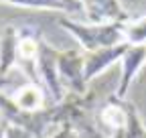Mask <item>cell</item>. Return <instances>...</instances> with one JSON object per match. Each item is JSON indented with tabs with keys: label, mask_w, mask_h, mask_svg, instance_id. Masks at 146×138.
<instances>
[{
	"label": "cell",
	"mask_w": 146,
	"mask_h": 138,
	"mask_svg": "<svg viewBox=\"0 0 146 138\" xmlns=\"http://www.w3.org/2000/svg\"><path fill=\"white\" fill-rule=\"evenodd\" d=\"M57 25L65 29L73 39H77L83 53H94L100 49L118 47L128 43L126 41V25L114 23V25H83L77 21H71L67 16H57Z\"/></svg>",
	"instance_id": "1"
},
{
	"label": "cell",
	"mask_w": 146,
	"mask_h": 138,
	"mask_svg": "<svg viewBox=\"0 0 146 138\" xmlns=\"http://www.w3.org/2000/svg\"><path fill=\"white\" fill-rule=\"evenodd\" d=\"M59 55L61 51L55 49L51 43L43 41L39 59H36V73H39V83L45 90L47 98H51V104H59L65 100L67 92L59 77Z\"/></svg>",
	"instance_id": "2"
},
{
	"label": "cell",
	"mask_w": 146,
	"mask_h": 138,
	"mask_svg": "<svg viewBox=\"0 0 146 138\" xmlns=\"http://www.w3.org/2000/svg\"><path fill=\"white\" fill-rule=\"evenodd\" d=\"M43 31L36 25H21L18 27V41H16V69H21L25 77L33 83H39L36 73V59L43 43ZM41 85V83H39Z\"/></svg>",
	"instance_id": "3"
},
{
	"label": "cell",
	"mask_w": 146,
	"mask_h": 138,
	"mask_svg": "<svg viewBox=\"0 0 146 138\" xmlns=\"http://www.w3.org/2000/svg\"><path fill=\"white\" fill-rule=\"evenodd\" d=\"M59 77L67 94H77L83 96L87 88V77H85V53L77 49H67L61 51L59 55Z\"/></svg>",
	"instance_id": "4"
},
{
	"label": "cell",
	"mask_w": 146,
	"mask_h": 138,
	"mask_svg": "<svg viewBox=\"0 0 146 138\" xmlns=\"http://www.w3.org/2000/svg\"><path fill=\"white\" fill-rule=\"evenodd\" d=\"M83 14L91 25H128L134 16H130L120 0H81Z\"/></svg>",
	"instance_id": "5"
},
{
	"label": "cell",
	"mask_w": 146,
	"mask_h": 138,
	"mask_svg": "<svg viewBox=\"0 0 146 138\" xmlns=\"http://www.w3.org/2000/svg\"><path fill=\"white\" fill-rule=\"evenodd\" d=\"M146 63V45H130L128 43V49L120 61V81L116 88V96L126 100L128 90H130L132 81L138 77L142 65Z\"/></svg>",
	"instance_id": "6"
},
{
	"label": "cell",
	"mask_w": 146,
	"mask_h": 138,
	"mask_svg": "<svg viewBox=\"0 0 146 138\" xmlns=\"http://www.w3.org/2000/svg\"><path fill=\"white\" fill-rule=\"evenodd\" d=\"M126 49H128V43L118 45V47L100 49V51H94V53H85V77H87V81H94L96 77H100L112 63H120Z\"/></svg>",
	"instance_id": "7"
},
{
	"label": "cell",
	"mask_w": 146,
	"mask_h": 138,
	"mask_svg": "<svg viewBox=\"0 0 146 138\" xmlns=\"http://www.w3.org/2000/svg\"><path fill=\"white\" fill-rule=\"evenodd\" d=\"M45 98H47L45 90L39 83H33V81H27L10 96V100L21 112H39V110L47 108Z\"/></svg>",
	"instance_id": "8"
},
{
	"label": "cell",
	"mask_w": 146,
	"mask_h": 138,
	"mask_svg": "<svg viewBox=\"0 0 146 138\" xmlns=\"http://www.w3.org/2000/svg\"><path fill=\"white\" fill-rule=\"evenodd\" d=\"M16 41H18V27L8 25L0 34V75L10 77L16 69Z\"/></svg>",
	"instance_id": "9"
},
{
	"label": "cell",
	"mask_w": 146,
	"mask_h": 138,
	"mask_svg": "<svg viewBox=\"0 0 146 138\" xmlns=\"http://www.w3.org/2000/svg\"><path fill=\"white\" fill-rule=\"evenodd\" d=\"M14 6L25 8H39V10H59L65 14H83L81 0H0Z\"/></svg>",
	"instance_id": "10"
},
{
	"label": "cell",
	"mask_w": 146,
	"mask_h": 138,
	"mask_svg": "<svg viewBox=\"0 0 146 138\" xmlns=\"http://www.w3.org/2000/svg\"><path fill=\"white\" fill-rule=\"evenodd\" d=\"M126 41L130 45H146V14L136 16L126 25Z\"/></svg>",
	"instance_id": "11"
},
{
	"label": "cell",
	"mask_w": 146,
	"mask_h": 138,
	"mask_svg": "<svg viewBox=\"0 0 146 138\" xmlns=\"http://www.w3.org/2000/svg\"><path fill=\"white\" fill-rule=\"evenodd\" d=\"M6 138H29V134H25L23 130H18V128H12V126H10Z\"/></svg>",
	"instance_id": "12"
},
{
	"label": "cell",
	"mask_w": 146,
	"mask_h": 138,
	"mask_svg": "<svg viewBox=\"0 0 146 138\" xmlns=\"http://www.w3.org/2000/svg\"><path fill=\"white\" fill-rule=\"evenodd\" d=\"M12 77V75H10ZM10 77H2V75H0V92H2V88H6V85L10 83Z\"/></svg>",
	"instance_id": "13"
},
{
	"label": "cell",
	"mask_w": 146,
	"mask_h": 138,
	"mask_svg": "<svg viewBox=\"0 0 146 138\" xmlns=\"http://www.w3.org/2000/svg\"><path fill=\"white\" fill-rule=\"evenodd\" d=\"M73 138H81V136H79V134H77V132H75V134H73Z\"/></svg>",
	"instance_id": "14"
}]
</instances>
